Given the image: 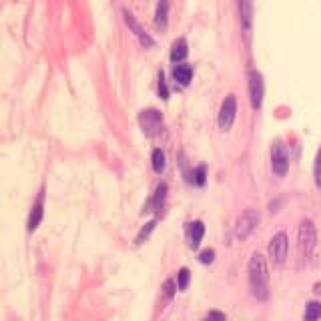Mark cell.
<instances>
[{"mask_svg":"<svg viewBox=\"0 0 321 321\" xmlns=\"http://www.w3.org/2000/svg\"><path fill=\"white\" fill-rule=\"evenodd\" d=\"M249 285L251 293L259 301H265L269 297V269L261 253H253L249 259Z\"/></svg>","mask_w":321,"mask_h":321,"instance_id":"6da1fadb","label":"cell"},{"mask_svg":"<svg viewBox=\"0 0 321 321\" xmlns=\"http://www.w3.org/2000/svg\"><path fill=\"white\" fill-rule=\"evenodd\" d=\"M297 241H299V249H301V253L305 257H309L317 245V231H315V225L305 219L301 221V225H299V233H297Z\"/></svg>","mask_w":321,"mask_h":321,"instance_id":"7a4b0ae2","label":"cell"},{"mask_svg":"<svg viewBox=\"0 0 321 321\" xmlns=\"http://www.w3.org/2000/svg\"><path fill=\"white\" fill-rule=\"evenodd\" d=\"M259 213H257L255 209H247L241 213V217L237 219V225H235V235H237V239L245 241L249 235L257 229V225H259Z\"/></svg>","mask_w":321,"mask_h":321,"instance_id":"3957f363","label":"cell"},{"mask_svg":"<svg viewBox=\"0 0 321 321\" xmlns=\"http://www.w3.org/2000/svg\"><path fill=\"white\" fill-rule=\"evenodd\" d=\"M271 169L277 177H285L289 169V155L287 147L281 141H275L271 147Z\"/></svg>","mask_w":321,"mask_h":321,"instance_id":"277c9868","label":"cell"},{"mask_svg":"<svg viewBox=\"0 0 321 321\" xmlns=\"http://www.w3.org/2000/svg\"><path fill=\"white\" fill-rule=\"evenodd\" d=\"M287 249H289V241H287V235L281 231V233H277L275 237L269 241V259L273 265H283L285 259H287Z\"/></svg>","mask_w":321,"mask_h":321,"instance_id":"5b68a950","label":"cell"},{"mask_svg":"<svg viewBox=\"0 0 321 321\" xmlns=\"http://www.w3.org/2000/svg\"><path fill=\"white\" fill-rule=\"evenodd\" d=\"M139 124L147 137H155L163 128V115L157 109H147L139 115Z\"/></svg>","mask_w":321,"mask_h":321,"instance_id":"8992f818","label":"cell"},{"mask_svg":"<svg viewBox=\"0 0 321 321\" xmlns=\"http://www.w3.org/2000/svg\"><path fill=\"white\" fill-rule=\"evenodd\" d=\"M235 115H237V100H235V95H229L219 111V126L221 131H229L235 123Z\"/></svg>","mask_w":321,"mask_h":321,"instance_id":"52a82bcc","label":"cell"},{"mask_svg":"<svg viewBox=\"0 0 321 321\" xmlns=\"http://www.w3.org/2000/svg\"><path fill=\"white\" fill-rule=\"evenodd\" d=\"M249 97L253 109H261L263 104V76L257 71H249Z\"/></svg>","mask_w":321,"mask_h":321,"instance_id":"ba28073f","label":"cell"},{"mask_svg":"<svg viewBox=\"0 0 321 321\" xmlns=\"http://www.w3.org/2000/svg\"><path fill=\"white\" fill-rule=\"evenodd\" d=\"M42 215H45V191H40L38 199L34 201L32 209H30V215H28V223H26V229L28 233H34L42 221Z\"/></svg>","mask_w":321,"mask_h":321,"instance_id":"9c48e42d","label":"cell"},{"mask_svg":"<svg viewBox=\"0 0 321 321\" xmlns=\"http://www.w3.org/2000/svg\"><path fill=\"white\" fill-rule=\"evenodd\" d=\"M123 14H124V23L128 25V28H131V30L135 32V36L141 40V45H143V47H147V49H148V47H153V45H155V40H153L151 36H148V34H147V32L141 28V25H139L137 20H135V16H133L131 12H128V10H124Z\"/></svg>","mask_w":321,"mask_h":321,"instance_id":"30bf717a","label":"cell"},{"mask_svg":"<svg viewBox=\"0 0 321 321\" xmlns=\"http://www.w3.org/2000/svg\"><path fill=\"white\" fill-rule=\"evenodd\" d=\"M203 235H205V225L201 221L189 223V247L197 249L201 245V241H203Z\"/></svg>","mask_w":321,"mask_h":321,"instance_id":"8fae6325","label":"cell"},{"mask_svg":"<svg viewBox=\"0 0 321 321\" xmlns=\"http://www.w3.org/2000/svg\"><path fill=\"white\" fill-rule=\"evenodd\" d=\"M189 54V49H187V40L185 38H179L173 42V47H171V60L173 62H183Z\"/></svg>","mask_w":321,"mask_h":321,"instance_id":"7c38bea8","label":"cell"},{"mask_svg":"<svg viewBox=\"0 0 321 321\" xmlns=\"http://www.w3.org/2000/svg\"><path fill=\"white\" fill-rule=\"evenodd\" d=\"M173 76L181 87H187V84L191 82V78H193V69L189 67V64H177V67L173 69Z\"/></svg>","mask_w":321,"mask_h":321,"instance_id":"4fadbf2b","label":"cell"},{"mask_svg":"<svg viewBox=\"0 0 321 321\" xmlns=\"http://www.w3.org/2000/svg\"><path fill=\"white\" fill-rule=\"evenodd\" d=\"M167 14H169V2L161 0L157 4V14H155V25L159 28H167Z\"/></svg>","mask_w":321,"mask_h":321,"instance_id":"5bb4252c","label":"cell"},{"mask_svg":"<svg viewBox=\"0 0 321 321\" xmlns=\"http://www.w3.org/2000/svg\"><path fill=\"white\" fill-rule=\"evenodd\" d=\"M321 319V303L319 301H309L305 305L303 321H319Z\"/></svg>","mask_w":321,"mask_h":321,"instance_id":"9a60e30c","label":"cell"},{"mask_svg":"<svg viewBox=\"0 0 321 321\" xmlns=\"http://www.w3.org/2000/svg\"><path fill=\"white\" fill-rule=\"evenodd\" d=\"M165 199H167V185L165 183H161L159 187H157V191H155V197H153V201H151V211H159V209H163V205H165Z\"/></svg>","mask_w":321,"mask_h":321,"instance_id":"2e32d148","label":"cell"},{"mask_svg":"<svg viewBox=\"0 0 321 321\" xmlns=\"http://www.w3.org/2000/svg\"><path fill=\"white\" fill-rule=\"evenodd\" d=\"M167 167V161H165V153L161 151V148H155L153 151V171L157 175H161L163 171Z\"/></svg>","mask_w":321,"mask_h":321,"instance_id":"e0dca14e","label":"cell"},{"mask_svg":"<svg viewBox=\"0 0 321 321\" xmlns=\"http://www.w3.org/2000/svg\"><path fill=\"white\" fill-rule=\"evenodd\" d=\"M155 225H157V221L153 219V221H148L141 231H139V235H137V239H135V245H143L147 239H148V235L153 233V229H155Z\"/></svg>","mask_w":321,"mask_h":321,"instance_id":"ac0fdd59","label":"cell"},{"mask_svg":"<svg viewBox=\"0 0 321 321\" xmlns=\"http://www.w3.org/2000/svg\"><path fill=\"white\" fill-rule=\"evenodd\" d=\"M189 281H191V271L187 267L179 269V273H177V287H179V291H187Z\"/></svg>","mask_w":321,"mask_h":321,"instance_id":"d6986e66","label":"cell"},{"mask_svg":"<svg viewBox=\"0 0 321 321\" xmlns=\"http://www.w3.org/2000/svg\"><path fill=\"white\" fill-rule=\"evenodd\" d=\"M193 181H195L199 187H203L205 181H207V169L205 167H197L195 173H193Z\"/></svg>","mask_w":321,"mask_h":321,"instance_id":"ffe728a7","label":"cell"},{"mask_svg":"<svg viewBox=\"0 0 321 321\" xmlns=\"http://www.w3.org/2000/svg\"><path fill=\"white\" fill-rule=\"evenodd\" d=\"M313 173H315V185L321 189V147H319L317 157H315V169H313Z\"/></svg>","mask_w":321,"mask_h":321,"instance_id":"44dd1931","label":"cell"},{"mask_svg":"<svg viewBox=\"0 0 321 321\" xmlns=\"http://www.w3.org/2000/svg\"><path fill=\"white\" fill-rule=\"evenodd\" d=\"M213 259H215V251H213V249H205V251L199 255V261H201L203 265L213 263Z\"/></svg>","mask_w":321,"mask_h":321,"instance_id":"7402d4cb","label":"cell"},{"mask_svg":"<svg viewBox=\"0 0 321 321\" xmlns=\"http://www.w3.org/2000/svg\"><path fill=\"white\" fill-rule=\"evenodd\" d=\"M159 97H161L163 100H167V99H169V89H167V82H165L163 73L159 74Z\"/></svg>","mask_w":321,"mask_h":321,"instance_id":"603a6c76","label":"cell"},{"mask_svg":"<svg viewBox=\"0 0 321 321\" xmlns=\"http://www.w3.org/2000/svg\"><path fill=\"white\" fill-rule=\"evenodd\" d=\"M243 20H245V28L251 26V4L249 0H243Z\"/></svg>","mask_w":321,"mask_h":321,"instance_id":"cb8c5ba5","label":"cell"},{"mask_svg":"<svg viewBox=\"0 0 321 321\" xmlns=\"http://www.w3.org/2000/svg\"><path fill=\"white\" fill-rule=\"evenodd\" d=\"M203 321H227V319H225V313H221V311H209L203 317Z\"/></svg>","mask_w":321,"mask_h":321,"instance_id":"d4e9b609","label":"cell"},{"mask_svg":"<svg viewBox=\"0 0 321 321\" xmlns=\"http://www.w3.org/2000/svg\"><path fill=\"white\" fill-rule=\"evenodd\" d=\"M163 289H165V297L171 299V297L175 295V281H173V279H167L165 285H163Z\"/></svg>","mask_w":321,"mask_h":321,"instance_id":"484cf974","label":"cell"},{"mask_svg":"<svg viewBox=\"0 0 321 321\" xmlns=\"http://www.w3.org/2000/svg\"><path fill=\"white\" fill-rule=\"evenodd\" d=\"M313 289H315V293H317V295H321V283H317Z\"/></svg>","mask_w":321,"mask_h":321,"instance_id":"4316f807","label":"cell"}]
</instances>
